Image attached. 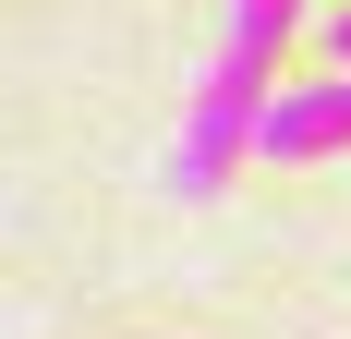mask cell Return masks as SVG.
Segmentation results:
<instances>
[{
  "mask_svg": "<svg viewBox=\"0 0 351 339\" xmlns=\"http://www.w3.org/2000/svg\"><path fill=\"white\" fill-rule=\"evenodd\" d=\"M291 25H303V0H230V12H218V49H206L194 109H182V134H170V194L182 206H206L218 182H230V158H254V121L279 97Z\"/></svg>",
  "mask_w": 351,
  "mask_h": 339,
  "instance_id": "obj_1",
  "label": "cell"
},
{
  "mask_svg": "<svg viewBox=\"0 0 351 339\" xmlns=\"http://www.w3.org/2000/svg\"><path fill=\"white\" fill-rule=\"evenodd\" d=\"M339 145H351V73L279 85V97H267V121H254V158H279V170H303V158H339Z\"/></svg>",
  "mask_w": 351,
  "mask_h": 339,
  "instance_id": "obj_2",
  "label": "cell"
},
{
  "mask_svg": "<svg viewBox=\"0 0 351 339\" xmlns=\"http://www.w3.org/2000/svg\"><path fill=\"white\" fill-rule=\"evenodd\" d=\"M327 49H339V73H351V0H339V12H327Z\"/></svg>",
  "mask_w": 351,
  "mask_h": 339,
  "instance_id": "obj_3",
  "label": "cell"
}]
</instances>
